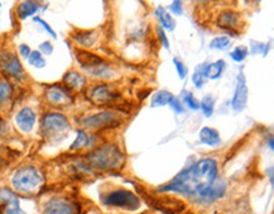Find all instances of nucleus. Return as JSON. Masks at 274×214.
Instances as JSON below:
<instances>
[{
    "instance_id": "1",
    "label": "nucleus",
    "mask_w": 274,
    "mask_h": 214,
    "mask_svg": "<svg viewBox=\"0 0 274 214\" xmlns=\"http://www.w3.org/2000/svg\"><path fill=\"white\" fill-rule=\"evenodd\" d=\"M225 190L226 185L219 180L217 162L213 159H203L181 171L158 192L178 193L197 203L208 204L220 199Z\"/></svg>"
},
{
    "instance_id": "2",
    "label": "nucleus",
    "mask_w": 274,
    "mask_h": 214,
    "mask_svg": "<svg viewBox=\"0 0 274 214\" xmlns=\"http://www.w3.org/2000/svg\"><path fill=\"white\" fill-rule=\"evenodd\" d=\"M90 166L96 170H120L125 165V156L117 145L108 143L86 156Z\"/></svg>"
},
{
    "instance_id": "3",
    "label": "nucleus",
    "mask_w": 274,
    "mask_h": 214,
    "mask_svg": "<svg viewBox=\"0 0 274 214\" xmlns=\"http://www.w3.org/2000/svg\"><path fill=\"white\" fill-rule=\"evenodd\" d=\"M11 185L18 193L34 194L43 185V176L33 166L20 167L11 178Z\"/></svg>"
},
{
    "instance_id": "4",
    "label": "nucleus",
    "mask_w": 274,
    "mask_h": 214,
    "mask_svg": "<svg viewBox=\"0 0 274 214\" xmlns=\"http://www.w3.org/2000/svg\"><path fill=\"white\" fill-rule=\"evenodd\" d=\"M76 57H77L78 64L81 65L83 70L91 74L92 76H96L100 79H106L110 76L111 71L110 67L108 66L103 59H100L99 56L92 55L86 51H76Z\"/></svg>"
},
{
    "instance_id": "5",
    "label": "nucleus",
    "mask_w": 274,
    "mask_h": 214,
    "mask_svg": "<svg viewBox=\"0 0 274 214\" xmlns=\"http://www.w3.org/2000/svg\"><path fill=\"white\" fill-rule=\"evenodd\" d=\"M104 204L109 207H117V208L128 209V211H134L139 207V199L134 193L129 190L119 189L113 190L108 193L104 198Z\"/></svg>"
},
{
    "instance_id": "6",
    "label": "nucleus",
    "mask_w": 274,
    "mask_h": 214,
    "mask_svg": "<svg viewBox=\"0 0 274 214\" xmlns=\"http://www.w3.org/2000/svg\"><path fill=\"white\" fill-rule=\"evenodd\" d=\"M123 119L115 111L106 110L94 114L82 120V124L90 129H104V128H114L122 124Z\"/></svg>"
},
{
    "instance_id": "7",
    "label": "nucleus",
    "mask_w": 274,
    "mask_h": 214,
    "mask_svg": "<svg viewBox=\"0 0 274 214\" xmlns=\"http://www.w3.org/2000/svg\"><path fill=\"white\" fill-rule=\"evenodd\" d=\"M68 128V120L60 113H47L41 120V131L45 136H56L67 131Z\"/></svg>"
},
{
    "instance_id": "8",
    "label": "nucleus",
    "mask_w": 274,
    "mask_h": 214,
    "mask_svg": "<svg viewBox=\"0 0 274 214\" xmlns=\"http://www.w3.org/2000/svg\"><path fill=\"white\" fill-rule=\"evenodd\" d=\"M80 209L76 203L66 198H52L43 207L42 214H78Z\"/></svg>"
},
{
    "instance_id": "9",
    "label": "nucleus",
    "mask_w": 274,
    "mask_h": 214,
    "mask_svg": "<svg viewBox=\"0 0 274 214\" xmlns=\"http://www.w3.org/2000/svg\"><path fill=\"white\" fill-rule=\"evenodd\" d=\"M216 23H217V27L227 31V34H230V36H236L238 34V28L243 25L240 13L231 10V9L222 10L219 14Z\"/></svg>"
},
{
    "instance_id": "10",
    "label": "nucleus",
    "mask_w": 274,
    "mask_h": 214,
    "mask_svg": "<svg viewBox=\"0 0 274 214\" xmlns=\"http://www.w3.org/2000/svg\"><path fill=\"white\" fill-rule=\"evenodd\" d=\"M248 103V84L247 78L244 75V71L240 70L236 76V88L234 93L233 101H231V107L234 111H241L245 109Z\"/></svg>"
},
{
    "instance_id": "11",
    "label": "nucleus",
    "mask_w": 274,
    "mask_h": 214,
    "mask_svg": "<svg viewBox=\"0 0 274 214\" xmlns=\"http://www.w3.org/2000/svg\"><path fill=\"white\" fill-rule=\"evenodd\" d=\"M0 69L15 79H22L24 75V70L19 59L9 51H0Z\"/></svg>"
},
{
    "instance_id": "12",
    "label": "nucleus",
    "mask_w": 274,
    "mask_h": 214,
    "mask_svg": "<svg viewBox=\"0 0 274 214\" xmlns=\"http://www.w3.org/2000/svg\"><path fill=\"white\" fill-rule=\"evenodd\" d=\"M0 203L4 204V214H27L19 204V198L8 188L0 189Z\"/></svg>"
},
{
    "instance_id": "13",
    "label": "nucleus",
    "mask_w": 274,
    "mask_h": 214,
    "mask_svg": "<svg viewBox=\"0 0 274 214\" xmlns=\"http://www.w3.org/2000/svg\"><path fill=\"white\" fill-rule=\"evenodd\" d=\"M118 93L115 90L111 89L108 85H99L95 87L94 89L90 92V99L94 102L95 104L103 106V104H109L111 102L117 101Z\"/></svg>"
},
{
    "instance_id": "14",
    "label": "nucleus",
    "mask_w": 274,
    "mask_h": 214,
    "mask_svg": "<svg viewBox=\"0 0 274 214\" xmlns=\"http://www.w3.org/2000/svg\"><path fill=\"white\" fill-rule=\"evenodd\" d=\"M36 113H34L33 109L25 107L17 113L15 123H17L20 131L24 132V133H29L34 128V124H36Z\"/></svg>"
},
{
    "instance_id": "15",
    "label": "nucleus",
    "mask_w": 274,
    "mask_h": 214,
    "mask_svg": "<svg viewBox=\"0 0 274 214\" xmlns=\"http://www.w3.org/2000/svg\"><path fill=\"white\" fill-rule=\"evenodd\" d=\"M46 99L53 106H67L72 102L68 93L60 87H51L46 92Z\"/></svg>"
},
{
    "instance_id": "16",
    "label": "nucleus",
    "mask_w": 274,
    "mask_h": 214,
    "mask_svg": "<svg viewBox=\"0 0 274 214\" xmlns=\"http://www.w3.org/2000/svg\"><path fill=\"white\" fill-rule=\"evenodd\" d=\"M200 141L203 142L204 145H207L210 147H215L221 143V138H220V133L216 131L215 128L211 127H204L200 131Z\"/></svg>"
},
{
    "instance_id": "17",
    "label": "nucleus",
    "mask_w": 274,
    "mask_h": 214,
    "mask_svg": "<svg viewBox=\"0 0 274 214\" xmlns=\"http://www.w3.org/2000/svg\"><path fill=\"white\" fill-rule=\"evenodd\" d=\"M155 207L167 213H180L185 209V204L180 201H176L173 198H163L159 201H155Z\"/></svg>"
},
{
    "instance_id": "18",
    "label": "nucleus",
    "mask_w": 274,
    "mask_h": 214,
    "mask_svg": "<svg viewBox=\"0 0 274 214\" xmlns=\"http://www.w3.org/2000/svg\"><path fill=\"white\" fill-rule=\"evenodd\" d=\"M225 70V62L222 60L212 62V64H204V75L205 79H211V80H216L220 79Z\"/></svg>"
},
{
    "instance_id": "19",
    "label": "nucleus",
    "mask_w": 274,
    "mask_h": 214,
    "mask_svg": "<svg viewBox=\"0 0 274 214\" xmlns=\"http://www.w3.org/2000/svg\"><path fill=\"white\" fill-rule=\"evenodd\" d=\"M155 15H157L158 20L162 24V28L167 29V31H175L176 28V20L172 18V15L169 13H167L166 9L163 6H158L155 9Z\"/></svg>"
},
{
    "instance_id": "20",
    "label": "nucleus",
    "mask_w": 274,
    "mask_h": 214,
    "mask_svg": "<svg viewBox=\"0 0 274 214\" xmlns=\"http://www.w3.org/2000/svg\"><path fill=\"white\" fill-rule=\"evenodd\" d=\"M64 83L66 84L69 89L80 90L85 87L86 79L83 78L82 75H80L78 73H76V71H69L68 74H66V75H65Z\"/></svg>"
},
{
    "instance_id": "21",
    "label": "nucleus",
    "mask_w": 274,
    "mask_h": 214,
    "mask_svg": "<svg viewBox=\"0 0 274 214\" xmlns=\"http://www.w3.org/2000/svg\"><path fill=\"white\" fill-rule=\"evenodd\" d=\"M173 98L175 97L169 92H167V90H158V92L152 97L150 107H152V108H159V107L169 106V103H171Z\"/></svg>"
},
{
    "instance_id": "22",
    "label": "nucleus",
    "mask_w": 274,
    "mask_h": 214,
    "mask_svg": "<svg viewBox=\"0 0 274 214\" xmlns=\"http://www.w3.org/2000/svg\"><path fill=\"white\" fill-rule=\"evenodd\" d=\"M38 4L34 3V1H23L18 6V17H19V19H25L28 17H32L38 11Z\"/></svg>"
},
{
    "instance_id": "23",
    "label": "nucleus",
    "mask_w": 274,
    "mask_h": 214,
    "mask_svg": "<svg viewBox=\"0 0 274 214\" xmlns=\"http://www.w3.org/2000/svg\"><path fill=\"white\" fill-rule=\"evenodd\" d=\"M75 41L82 47L89 48L96 42V32L95 31H81L80 33L76 34Z\"/></svg>"
},
{
    "instance_id": "24",
    "label": "nucleus",
    "mask_w": 274,
    "mask_h": 214,
    "mask_svg": "<svg viewBox=\"0 0 274 214\" xmlns=\"http://www.w3.org/2000/svg\"><path fill=\"white\" fill-rule=\"evenodd\" d=\"M90 146H92V137H90L89 134L86 133L85 131H82V129H78L77 137H76V139L71 145L69 150L75 151L80 150V148L82 147H90Z\"/></svg>"
},
{
    "instance_id": "25",
    "label": "nucleus",
    "mask_w": 274,
    "mask_h": 214,
    "mask_svg": "<svg viewBox=\"0 0 274 214\" xmlns=\"http://www.w3.org/2000/svg\"><path fill=\"white\" fill-rule=\"evenodd\" d=\"M13 94V87L5 79H0V104L5 103L11 98Z\"/></svg>"
},
{
    "instance_id": "26",
    "label": "nucleus",
    "mask_w": 274,
    "mask_h": 214,
    "mask_svg": "<svg viewBox=\"0 0 274 214\" xmlns=\"http://www.w3.org/2000/svg\"><path fill=\"white\" fill-rule=\"evenodd\" d=\"M28 62H29V65L33 67H36V69H43V67L46 66V60L45 57L42 56V53L39 52V51H32L31 55H29V57H28Z\"/></svg>"
},
{
    "instance_id": "27",
    "label": "nucleus",
    "mask_w": 274,
    "mask_h": 214,
    "mask_svg": "<svg viewBox=\"0 0 274 214\" xmlns=\"http://www.w3.org/2000/svg\"><path fill=\"white\" fill-rule=\"evenodd\" d=\"M200 109L203 110V113L205 114L206 117H211L213 113V109H215V99L211 95L205 97L200 103Z\"/></svg>"
},
{
    "instance_id": "28",
    "label": "nucleus",
    "mask_w": 274,
    "mask_h": 214,
    "mask_svg": "<svg viewBox=\"0 0 274 214\" xmlns=\"http://www.w3.org/2000/svg\"><path fill=\"white\" fill-rule=\"evenodd\" d=\"M248 53H249V50L245 46H239L235 50H233L230 52V57L234 60L235 62H243L244 60L248 57Z\"/></svg>"
},
{
    "instance_id": "29",
    "label": "nucleus",
    "mask_w": 274,
    "mask_h": 214,
    "mask_svg": "<svg viewBox=\"0 0 274 214\" xmlns=\"http://www.w3.org/2000/svg\"><path fill=\"white\" fill-rule=\"evenodd\" d=\"M250 51H252L253 55L261 53L263 57H266L267 53L269 52V45L268 43H262V42L250 41Z\"/></svg>"
},
{
    "instance_id": "30",
    "label": "nucleus",
    "mask_w": 274,
    "mask_h": 214,
    "mask_svg": "<svg viewBox=\"0 0 274 214\" xmlns=\"http://www.w3.org/2000/svg\"><path fill=\"white\" fill-rule=\"evenodd\" d=\"M206 79L205 75H204V65H200L196 70H195L194 75H192V83L196 88L201 89L204 87V84H205Z\"/></svg>"
},
{
    "instance_id": "31",
    "label": "nucleus",
    "mask_w": 274,
    "mask_h": 214,
    "mask_svg": "<svg viewBox=\"0 0 274 214\" xmlns=\"http://www.w3.org/2000/svg\"><path fill=\"white\" fill-rule=\"evenodd\" d=\"M183 94H185L183 95V103L186 104V107L191 109V110H199L200 102L195 98V95L191 92H185Z\"/></svg>"
},
{
    "instance_id": "32",
    "label": "nucleus",
    "mask_w": 274,
    "mask_h": 214,
    "mask_svg": "<svg viewBox=\"0 0 274 214\" xmlns=\"http://www.w3.org/2000/svg\"><path fill=\"white\" fill-rule=\"evenodd\" d=\"M230 45L229 37H216L212 41L210 42V48L211 50H225L227 46Z\"/></svg>"
},
{
    "instance_id": "33",
    "label": "nucleus",
    "mask_w": 274,
    "mask_h": 214,
    "mask_svg": "<svg viewBox=\"0 0 274 214\" xmlns=\"http://www.w3.org/2000/svg\"><path fill=\"white\" fill-rule=\"evenodd\" d=\"M173 64H175L176 71H177V74H178V76H180L181 80L186 79L187 73H189V70H187V67L185 66V64H183V62L178 59H173Z\"/></svg>"
},
{
    "instance_id": "34",
    "label": "nucleus",
    "mask_w": 274,
    "mask_h": 214,
    "mask_svg": "<svg viewBox=\"0 0 274 214\" xmlns=\"http://www.w3.org/2000/svg\"><path fill=\"white\" fill-rule=\"evenodd\" d=\"M33 20H34V22H36V23H39V24H41L42 27L45 28L46 31H47V33H50L51 36H52V38H55V39L57 38V34H56V32L53 31L52 27H50V24H48L47 22H45V20L41 19V18H39V17H34V18H33Z\"/></svg>"
},
{
    "instance_id": "35",
    "label": "nucleus",
    "mask_w": 274,
    "mask_h": 214,
    "mask_svg": "<svg viewBox=\"0 0 274 214\" xmlns=\"http://www.w3.org/2000/svg\"><path fill=\"white\" fill-rule=\"evenodd\" d=\"M169 107H171V108L173 109V111H176L177 114H182L183 111H185L182 103H181L180 99H177V98H173V99H172V102L169 103Z\"/></svg>"
},
{
    "instance_id": "36",
    "label": "nucleus",
    "mask_w": 274,
    "mask_h": 214,
    "mask_svg": "<svg viewBox=\"0 0 274 214\" xmlns=\"http://www.w3.org/2000/svg\"><path fill=\"white\" fill-rule=\"evenodd\" d=\"M169 10H171L173 14H176V15H182L183 14L182 1H180V0H176V1H173V3L169 5Z\"/></svg>"
},
{
    "instance_id": "37",
    "label": "nucleus",
    "mask_w": 274,
    "mask_h": 214,
    "mask_svg": "<svg viewBox=\"0 0 274 214\" xmlns=\"http://www.w3.org/2000/svg\"><path fill=\"white\" fill-rule=\"evenodd\" d=\"M39 52H41L42 55L50 56L51 53L53 52V46L51 45V42L46 41L43 42V43H41V45H39Z\"/></svg>"
},
{
    "instance_id": "38",
    "label": "nucleus",
    "mask_w": 274,
    "mask_h": 214,
    "mask_svg": "<svg viewBox=\"0 0 274 214\" xmlns=\"http://www.w3.org/2000/svg\"><path fill=\"white\" fill-rule=\"evenodd\" d=\"M157 33H158V36H159V39H161L163 47L167 48V50H169V41H168V38L166 37V33H164V31L162 29L161 27L157 28Z\"/></svg>"
},
{
    "instance_id": "39",
    "label": "nucleus",
    "mask_w": 274,
    "mask_h": 214,
    "mask_svg": "<svg viewBox=\"0 0 274 214\" xmlns=\"http://www.w3.org/2000/svg\"><path fill=\"white\" fill-rule=\"evenodd\" d=\"M31 52L32 51L28 45H20L19 46V53L22 57H24V59H28V57H29V55H31Z\"/></svg>"
},
{
    "instance_id": "40",
    "label": "nucleus",
    "mask_w": 274,
    "mask_h": 214,
    "mask_svg": "<svg viewBox=\"0 0 274 214\" xmlns=\"http://www.w3.org/2000/svg\"><path fill=\"white\" fill-rule=\"evenodd\" d=\"M8 124H6V122L4 119H1L0 118V136H5L6 133H8Z\"/></svg>"
},
{
    "instance_id": "41",
    "label": "nucleus",
    "mask_w": 274,
    "mask_h": 214,
    "mask_svg": "<svg viewBox=\"0 0 274 214\" xmlns=\"http://www.w3.org/2000/svg\"><path fill=\"white\" fill-rule=\"evenodd\" d=\"M267 174H269V181H271V184L273 185V181H274V170H273V167H269V169L267 170Z\"/></svg>"
},
{
    "instance_id": "42",
    "label": "nucleus",
    "mask_w": 274,
    "mask_h": 214,
    "mask_svg": "<svg viewBox=\"0 0 274 214\" xmlns=\"http://www.w3.org/2000/svg\"><path fill=\"white\" fill-rule=\"evenodd\" d=\"M267 143H268L269 145V150L271 151H273L274 150V141H273V137H269L268 138V141H267Z\"/></svg>"
},
{
    "instance_id": "43",
    "label": "nucleus",
    "mask_w": 274,
    "mask_h": 214,
    "mask_svg": "<svg viewBox=\"0 0 274 214\" xmlns=\"http://www.w3.org/2000/svg\"><path fill=\"white\" fill-rule=\"evenodd\" d=\"M1 162H3V159H1V155H0V164H1Z\"/></svg>"
}]
</instances>
